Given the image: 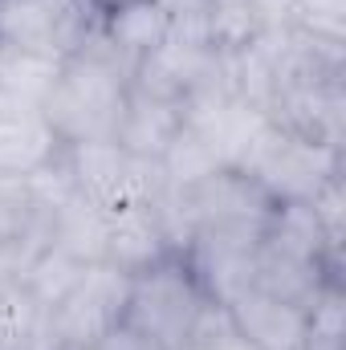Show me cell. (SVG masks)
Masks as SVG:
<instances>
[{"label":"cell","instance_id":"cell-13","mask_svg":"<svg viewBox=\"0 0 346 350\" xmlns=\"http://www.w3.org/2000/svg\"><path fill=\"white\" fill-rule=\"evenodd\" d=\"M168 12V45L183 49H212L208 29V0H159Z\"/></svg>","mask_w":346,"mask_h":350},{"label":"cell","instance_id":"cell-20","mask_svg":"<svg viewBox=\"0 0 346 350\" xmlns=\"http://www.w3.org/2000/svg\"><path fill=\"white\" fill-rule=\"evenodd\" d=\"M53 350H98V347H74V342H57Z\"/></svg>","mask_w":346,"mask_h":350},{"label":"cell","instance_id":"cell-14","mask_svg":"<svg viewBox=\"0 0 346 350\" xmlns=\"http://www.w3.org/2000/svg\"><path fill=\"white\" fill-rule=\"evenodd\" d=\"M293 29L318 37V41H346V0H297Z\"/></svg>","mask_w":346,"mask_h":350},{"label":"cell","instance_id":"cell-18","mask_svg":"<svg viewBox=\"0 0 346 350\" xmlns=\"http://www.w3.org/2000/svg\"><path fill=\"white\" fill-rule=\"evenodd\" d=\"M98 350H163L155 338H147V334H139V330H131L127 322H118L102 342H98Z\"/></svg>","mask_w":346,"mask_h":350},{"label":"cell","instance_id":"cell-6","mask_svg":"<svg viewBox=\"0 0 346 350\" xmlns=\"http://www.w3.org/2000/svg\"><path fill=\"white\" fill-rule=\"evenodd\" d=\"M224 310L232 326L257 350H306V310L289 301H277L253 285H245L237 297L224 301Z\"/></svg>","mask_w":346,"mask_h":350},{"label":"cell","instance_id":"cell-4","mask_svg":"<svg viewBox=\"0 0 346 350\" xmlns=\"http://www.w3.org/2000/svg\"><path fill=\"white\" fill-rule=\"evenodd\" d=\"M127 289H131V273H122L110 261L86 265V273L70 285V293L49 310V338L57 342H74V347H98L127 310Z\"/></svg>","mask_w":346,"mask_h":350},{"label":"cell","instance_id":"cell-12","mask_svg":"<svg viewBox=\"0 0 346 350\" xmlns=\"http://www.w3.org/2000/svg\"><path fill=\"white\" fill-rule=\"evenodd\" d=\"M306 350H346V293L334 277L306 314Z\"/></svg>","mask_w":346,"mask_h":350},{"label":"cell","instance_id":"cell-10","mask_svg":"<svg viewBox=\"0 0 346 350\" xmlns=\"http://www.w3.org/2000/svg\"><path fill=\"white\" fill-rule=\"evenodd\" d=\"M208 29L216 53H241L265 33L253 0H208Z\"/></svg>","mask_w":346,"mask_h":350},{"label":"cell","instance_id":"cell-5","mask_svg":"<svg viewBox=\"0 0 346 350\" xmlns=\"http://www.w3.org/2000/svg\"><path fill=\"white\" fill-rule=\"evenodd\" d=\"M338 277V265L322 261V257H306V253H293L269 237H261L257 253H253V277L249 285L277 297V301H289L297 310L310 314V306L318 301V293Z\"/></svg>","mask_w":346,"mask_h":350},{"label":"cell","instance_id":"cell-2","mask_svg":"<svg viewBox=\"0 0 346 350\" xmlns=\"http://www.w3.org/2000/svg\"><path fill=\"white\" fill-rule=\"evenodd\" d=\"M212 306H216V297L200 281L187 253L172 249L159 261L131 273L122 322L131 330L155 338L163 350H179L196 338V330H200V322L208 318Z\"/></svg>","mask_w":346,"mask_h":350},{"label":"cell","instance_id":"cell-11","mask_svg":"<svg viewBox=\"0 0 346 350\" xmlns=\"http://www.w3.org/2000/svg\"><path fill=\"white\" fill-rule=\"evenodd\" d=\"M163 167V179H168V191H179V187H191L200 179H208L212 172H220V159L216 151L183 122V131L175 135V143L168 147V155L159 159Z\"/></svg>","mask_w":346,"mask_h":350},{"label":"cell","instance_id":"cell-19","mask_svg":"<svg viewBox=\"0 0 346 350\" xmlns=\"http://www.w3.org/2000/svg\"><path fill=\"white\" fill-rule=\"evenodd\" d=\"M90 4H94L98 12H110V8H114V4H122V0H90Z\"/></svg>","mask_w":346,"mask_h":350},{"label":"cell","instance_id":"cell-16","mask_svg":"<svg viewBox=\"0 0 346 350\" xmlns=\"http://www.w3.org/2000/svg\"><path fill=\"white\" fill-rule=\"evenodd\" d=\"M191 342L200 350H257L237 326H232V318H228V310H224L220 301L208 310V318L200 322V330H196Z\"/></svg>","mask_w":346,"mask_h":350},{"label":"cell","instance_id":"cell-15","mask_svg":"<svg viewBox=\"0 0 346 350\" xmlns=\"http://www.w3.org/2000/svg\"><path fill=\"white\" fill-rule=\"evenodd\" d=\"M310 208H314V216H318V224H322V232H326V241H330V249L334 253H343V216H346V196H343V175H334V179H326L318 191H314V200H310Z\"/></svg>","mask_w":346,"mask_h":350},{"label":"cell","instance_id":"cell-17","mask_svg":"<svg viewBox=\"0 0 346 350\" xmlns=\"http://www.w3.org/2000/svg\"><path fill=\"white\" fill-rule=\"evenodd\" d=\"M253 8H257L265 33H273V29H293L297 0H253Z\"/></svg>","mask_w":346,"mask_h":350},{"label":"cell","instance_id":"cell-7","mask_svg":"<svg viewBox=\"0 0 346 350\" xmlns=\"http://www.w3.org/2000/svg\"><path fill=\"white\" fill-rule=\"evenodd\" d=\"M183 131V106L168 102V98H151V94H139L131 90L127 98V114L118 122V147L135 159H147V163H159L168 155V147L175 143V135Z\"/></svg>","mask_w":346,"mask_h":350},{"label":"cell","instance_id":"cell-8","mask_svg":"<svg viewBox=\"0 0 346 350\" xmlns=\"http://www.w3.org/2000/svg\"><path fill=\"white\" fill-rule=\"evenodd\" d=\"M163 253H172V241H168L159 204L106 216V261L118 265L122 273H139L143 265L159 261Z\"/></svg>","mask_w":346,"mask_h":350},{"label":"cell","instance_id":"cell-21","mask_svg":"<svg viewBox=\"0 0 346 350\" xmlns=\"http://www.w3.org/2000/svg\"><path fill=\"white\" fill-rule=\"evenodd\" d=\"M179 350H200V347H196V342H187V347H179Z\"/></svg>","mask_w":346,"mask_h":350},{"label":"cell","instance_id":"cell-1","mask_svg":"<svg viewBox=\"0 0 346 350\" xmlns=\"http://www.w3.org/2000/svg\"><path fill=\"white\" fill-rule=\"evenodd\" d=\"M135 66L98 33L82 49L57 62V74L41 94V118L62 147L74 143H114L127 114Z\"/></svg>","mask_w":346,"mask_h":350},{"label":"cell","instance_id":"cell-9","mask_svg":"<svg viewBox=\"0 0 346 350\" xmlns=\"http://www.w3.org/2000/svg\"><path fill=\"white\" fill-rule=\"evenodd\" d=\"M102 37L131 66H139L143 57L168 45V12L159 0H122L110 12H102Z\"/></svg>","mask_w":346,"mask_h":350},{"label":"cell","instance_id":"cell-3","mask_svg":"<svg viewBox=\"0 0 346 350\" xmlns=\"http://www.w3.org/2000/svg\"><path fill=\"white\" fill-rule=\"evenodd\" d=\"M241 175H249L253 183L265 187V196L273 204H285V200H314V191L343 175V151L334 147H318V143H306L297 135H289L285 126H277L273 118L265 122L253 147L245 151L241 159Z\"/></svg>","mask_w":346,"mask_h":350}]
</instances>
